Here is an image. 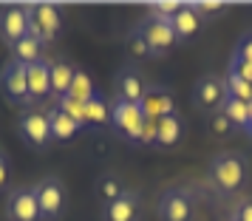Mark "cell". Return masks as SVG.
Returning <instances> with one entry per match:
<instances>
[{"instance_id":"28","label":"cell","mask_w":252,"mask_h":221,"mask_svg":"<svg viewBox=\"0 0 252 221\" xmlns=\"http://www.w3.org/2000/svg\"><path fill=\"white\" fill-rule=\"evenodd\" d=\"M232 57L241 60V63H250V65H252V32L241 37V43H238V48H235V54H232Z\"/></svg>"},{"instance_id":"22","label":"cell","mask_w":252,"mask_h":221,"mask_svg":"<svg viewBox=\"0 0 252 221\" xmlns=\"http://www.w3.org/2000/svg\"><path fill=\"white\" fill-rule=\"evenodd\" d=\"M102 125H111V105L96 94L85 102V128H102Z\"/></svg>"},{"instance_id":"12","label":"cell","mask_w":252,"mask_h":221,"mask_svg":"<svg viewBox=\"0 0 252 221\" xmlns=\"http://www.w3.org/2000/svg\"><path fill=\"white\" fill-rule=\"evenodd\" d=\"M114 91L116 96L114 99H122V102H130V105H139L142 99H145V94H148V82L142 80V74H139L136 68H122L119 74H116L114 80Z\"/></svg>"},{"instance_id":"15","label":"cell","mask_w":252,"mask_h":221,"mask_svg":"<svg viewBox=\"0 0 252 221\" xmlns=\"http://www.w3.org/2000/svg\"><path fill=\"white\" fill-rule=\"evenodd\" d=\"M139 210H142L139 193L127 187L116 201H111L105 207V221H139Z\"/></svg>"},{"instance_id":"25","label":"cell","mask_w":252,"mask_h":221,"mask_svg":"<svg viewBox=\"0 0 252 221\" xmlns=\"http://www.w3.org/2000/svg\"><path fill=\"white\" fill-rule=\"evenodd\" d=\"M224 85H227V94H229V96H235V99H241V102H252V82L241 80L238 74L227 71Z\"/></svg>"},{"instance_id":"13","label":"cell","mask_w":252,"mask_h":221,"mask_svg":"<svg viewBox=\"0 0 252 221\" xmlns=\"http://www.w3.org/2000/svg\"><path fill=\"white\" fill-rule=\"evenodd\" d=\"M26 80H29V99L34 102H46L51 96V63L48 60H37L32 65H26Z\"/></svg>"},{"instance_id":"1","label":"cell","mask_w":252,"mask_h":221,"mask_svg":"<svg viewBox=\"0 0 252 221\" xmlns=\"http://www.w3.org/2000/svg\"><path fill=\"white\" fill-rule=\"evenodd\" d=\"M207 182L218 196H232L250 182V159L238 151H224L213 156L207 167Z\"/></svg>"},{"instance_id":"29","label":"cell","mask_w":252,"mask_h":221,"mask_svg":"<svg viewBox=\"0 0 252 221\" xmlns=\"http://www.w3.org/2000/svg\"><path fill=\"white\" fill-rule=\"evenodd\" d=\"M195 12H198V17L204 20V17H216V14H224L227 12V6L224 3H193Z\"/></svg>"},{"instance_id":"6","label":"cell","mask_w":252,"mask_h":221,"mask_svg":"<svg viewBox=\"0 0 252 221\" xmlns=\"http://www.w3.org/2000/svg\"><path fill=\"white\" fill-rule=\"evenodd\" d=\"M136 32L142 34L145 46L153 57H159L164 51H170L173 43H176V34H173L170 20H159V17H148L142 26H136Z\"/></svg>"},{"instance_id":"18","label":"cell","mask_w":252,"mask_h":221,"mask_svg":"<svg viewBox=\"0 0 252 221\" xmlns=\"http://www.w3.org/2000/svg\"><path fill=\"white\" fill-rule=\"evenodd\" d=\"M48 122H51V139L54 142H71L82 128L80 122H74L71 117H65L60 108H51L48 111Z\"/></svg>"},{"instance_id":"26","label":"cell","mask_w":252,"mask_h":221,"mask_svg":"<svg viewBox=\"0 0 252 221\" xmlns=\"http://www.w3.org/2000/svg\"><path fill=\"white\" fill-rule=\"evenodd\" d=\"M54 108H60L65 117H71L74 122H80L82 128H85V105L77 102V99H71V96H63V99H57V105Z\"/></svg>"},{"instance_id":"11","label":"cell","mask_w":252,"mask_h":221,"mask_svg":"<svg viewBox=\"0 0 252 221\" xmlns=\"http://www.w3.org/2000/svg\"><path fill=\"white\" fill-rule=\"evenodd\" d=\"M29 34V6H3L0 9V40L12 48Z\"/></svg>"},{"instance_id":"7","label":"cell","mask_w":252,"mask_h":221,"mask_svg":"<svg viewBox=\"0 0 252 221\" xmlns=\"http://www.w3.org/2000/svg\"><path fill=\"white\" fill-rule=\"evenodd\" d=\"M224 99H227V85H224V77L204 74L201 80L195 82V88H193L195 108H201V111H207V114H216Z\"/></svg>"},{"instance_id":"4","label":"cell","mask_w":252,"mask_h":221,"mask_svg":"<svg viewBox=\"0 0 252 221\" xmlns=\"http://www.w3.org/2000/svg\"><path fill=\"white\" fill-rule=\"evenodd\" d=\"M63 23V12L51 3H40V6H29V34L37 37L40 43H51L60 32Z\"/></svg>"},{"instance_id":"32","label":"cell","mask_w":252,"mask_h":221,"mask_svg":"<svg viewBox=\"0 0 252 221\" xmlns=\"http://www.w3.org/2000/svg\"><path fill=\"white\" fill-rule=\"evenodd\" d=\"M235 221H252V201H241L238 207H235Z\"/></svg>"},{"instance_id":"20","label":"cell","mask_w":252,"mask_h":221,"mask_svg":"<svg viewBox=\"0 0 252 221\" xmlns=\"http://www.w3.org/2000/svg\"><path fill=\"white\" fill-rule=\"evenodd\" d=\"M74 74H77V68H74L71 63H65V60H60V63H51V96L63 99V96L68 94V88H71V80H74Z\"/></svg>"},{"instance_id":"33","label":"cell","mask_w":252,"mask_h":221,"mask_svg":"<svg viewBox=\"0 0 252 221\" xmlns=\"http://www.w3.org/2000/svg\"><path fill=\"white\" fill-rule=\"evenodd\" d=\"M6 182H9V156L0 148V190L6 187Z\"/></svg>"},{"instance_id":"8","label":"cell","mask_w":252,"mask_h":221,"mask_svg":"<svg viewBox=\"0 0 252 221\" xmlns=\"http://www.w3.org/2000/svg\"><path fill=\"white\" fill-rule=\"evenodd\" d=\"M161 221H193V198L184 187H170L159 198Z\"/></svg>"},{"instance_id":"21","label":"cell","mask_w":252,"mask_h":221,"mask_svg":"<svg viewBox=\"0 0 252 221\" xmlns=\"http://www.w3.org/2000/svg\"><path fill=\"white\" fill-rule=\"evenodd\" d=\"M224 117L229 119V125L232 128H250V102H241V99H235V96H229L221 102V108H218Z\"/></svg>"},{"instance_id":"30","label":"cell","mask_w":252,"mask_h":221,"mask_svg":"<svg viewBox=\"0 0 252 221\" xmlns=\"http://www.w3.org/2000/svg\"><path fill=\"white\" fill-rule=\"evenodd\" d=\"M130 51L136 54V57H150V51L148 46H145V40H142V34H139L136 29L130 32Z\"/></svg>"},{"instance_id":"19","label":"cell","mask_w":252,"mask_h":221,"mask_svg":"<svg viewBox=\"0 0 252 221\" xmlns=\"http://www.w3.org/2000/svg\"><path fill=\"white\" fill-rule=\"evenodd\" d=\"M12 60L20 63V65H32L37 60H43V43H40L37 37L26 34L23 40H17L12 46Z\"/></svg>"},{"instance_id":"17","label":"cell","mask_w":252,"mask_h":221,"mask_svg":"<svg viewBox=\"0 0 252 221\" xmlns=\"http://www.w3.org/2000/svg\"><path fill=\"white\" fill-rule=\"evenodd\" d=\"M184 136V125L179 114H173V117H164L156 122V148H176Z\"/></svg>"},{"instance_id":"34","label":"cell","mask_w":252,"mask_h":221,"mask_svg":"<svg viewBox=\"0 0 252 221\" xmlns=\"http://www.w3.org/2000/svg\"><path fill=\"white\" fill-rule=\"evenodd\" d=\"M250 133H252V128H250Z\"/></svg>"},{"instance_id":"10","label":"cell","mask_w":252,"mask_h":221,"mask_svg":"<svg viewBox=\"0 0 252 221\" xmlns=\"http://www.w3.org/2000/svg\"><path fill=\"white\" fill-rule=\"evenodd\" d=\"M6 219L9 221H43L37 207L34 187H14L6 198Z\"/></svg>"},{"instance_id":"24","label":"cell","mask_w":252,"mask_h":221,"mask_svg":"<svg viewBox=\"0 0 252 221\" xmlns=\"http://www.w3.org/2000/svg\"><path fill=\"white\" fill-rule=\"evenodd\" d=\"M65 96H71V99H77V102H88V99H94L96 96V88H94V80L85 74V71L77 68V74H74V80H71V88Z\"/></svg>"},{"instance_id":"31","label":"cell","mask_w":252,"mask_h":221,"mask_svg":"<svg viewBox=\"0 0 252 221\" xmlns=\"http://www.w3.org/2000/svg\"><path fill=\"white\" fill-rule=\"evenodd\" d=\"M229 71H232V74H238L241 80L252 82V65H250V63H241V60L232 57V63H229Z\"/></svg>"},{"instance_id":"14","label":"cell","mask_w":252,"mask_h":221,"mask_svg":"<svg viewBox=\"0 0 252 221\" xmlns=\"http://www.w3.org/2000/svg\"><path fill=\"white\" fill-rule=\"evenodd\" d=\"M139 108H142L145 119H153V122H159V119L173 117V114H176L173 94L167 91V88H153V85L148 88V94H145V99L139 102Z\"/></svg>"},{"instance_id":"5","label":"cell","mask_w":252,"mask_h":221,"mask_svg":"<svg viewBox=\"0 0 252 221\" xmlns=\"http://www.w3.org/2000/svg\"><path fill=\"white\" fill-rule=\"evenodd\" d=\"M0 91L6 96V102L12 105H32L29 99V80H26V65L9 60L0 71Z\"/></svg>"},{"instance_id":"27","label":"cell","mask_w":252,"mask_h":221,"mask_svg":"<svg viewBox=\"0 0 252 221\" xmlns=\"http://www.w3.org/2000/svg\"><path fill=\"white\" fill-rule=\"evenodd\" d=\"M207 130H210V133H213V136H224V133H229V130H235L232 128V125H229V119L224 117V114H221V111H216V114H210V117H207Z\"/></svg>"},{"instance_id":"2","label":"cell","mask_w":252,"mask_h":221,"mask_svg":"<svg viewBox=\"0 0 252 221\" xmlns=\"http://www.w3.org/2000/svg\"><path fill=\"white\" fill-rule=\"evenodd\" d=\"M34 196H37V207H40L43 221L63 219L65 204H68V190H65V182L63 179H57V176H43L34 185Z\"/></svg>"},{"instance_id":"23","label":"cell","mask_w":252,"mask_h":221,"mask_svg":"<svg viewBox=\"0 0 252 221\" xmlns=\"http://www.w3.org/2000/svg\"><path fill=\"white\" fill-rule=\"evenodd\" d=\"M94 190H96V198H99V201H105V207H108L111 201H116V198L125 193L127 187L122 185V179H119L116 173H105V176H99V179H96V187H94Z\"/></svg>"},{"instance_id":"3","label":"cell","mask_w":252,"mask_h":221,"mask_svg":"<svg viewBox=\"0 0 252 221\" xmlns=\"http://www.w3.org/2000/svg\"><path fill=\"white\" fill-rule=\"evenodd\" d=\"M111 128L116 133H122L130 145L139 142V133L145 128V114L139 105H130V102H122V99H114L111 102Z\"/></svg>"},{"instance_id":"16","label":"cell","mask_w":252,"mask_h":221,"mask_svg":"<svg viewBox=\"0 0 252 221\" xmlns=\"http://www.w3.org/2000/svg\"><path fill=\"white\" fill-rule=\"evenodd\" d=\"M201 17H198V12H195L193 3H182L179 9H176V14L170 17V26H173V34H176V43H182V40H190V37L201 29Z\"/></svg>"},{"instance_id":"9","label":"cell","mask_w":252,"mask_h":221,"mask_svg":"<svg viewBox=\"0 0 252 221\" xmlns=\"http://www.w3.org/2000/svg\"><path fill=\"white\" fill-rule=\"evenodd\" d=\"M20 136H23V142L32 151H46V148H51L54 139H51L48 114H37V111L26 114V117L20 119Z\"/></svg>"}]
</instances>
